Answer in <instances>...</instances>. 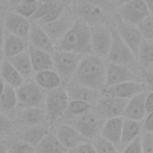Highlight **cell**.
<instances>
[{
    "mask_svg": "<svg viewBox=\"0 0 153 153\" xmlns=\"http://www.w3.org/2000/svg\"><path fill=\"white\" fill-rule=\"evenodd\" d=\"M71 82L103 92L105 88V60L93 54L84 56Z\"/></svg>",
    "mask_w": 153,
    "mask_h": 153,
    "instance_id": "obj_1",
    "label": "cell"
},
{
    "mask_svg": "<svg viewBox=\"0 0 153 153\" xmlns=\"http://www.w3.org/2000/svg\"><path fill=\"white\" fill-rule=\"evenodd\" d=\"M55 49L72 51L82 56L92 54L91 48V27L80 20L74 22L73 26L67 31Z\"/></svg>",
    "mask_w": 153,
    "mask_h": 153,
    "instance_id": "obj_2",
    "label": "cell"
},
{
    "mask_svg": "<svg viewBox=\"0 0 153 153\" xmlns=\"http://www.w3.org/2000/svg\"><path fill=\"white\" fill-rule=\"evenodd\" d=\"M68 102L69 98L65 85L45 92L44 111H45V123L48 127L59 123V121L63 118Z\"/></svg>",
    "mask_w": 153,
    "mask_h": 153,
    "instance_id": "obj_3",
    "label": "cell"
},
{
    "mask_svg": "<svg viewBox=\"0 0 153 153\" xmlns=\"http://www.w3.org/2000/svg\"><path fill=\"white\" fill-rule=\"evenodd\" d=\"M68 7L76 20L82 22L90 27L99 24H109L114 20L112 16L103 12L100 8L87 2L86 0H72Z\"/></svg>",
    "mask_w": 153,
    "mask_h": 153,
    "instance_id": "obj_4",
    "label": "cell"
},
{
    "mask_svg": "<svg viewBox=\"0 0 153 153\" xmlns=\"http://www.w3.org/2000/svg\"><path fill=\"white\" fill-rule=\"evenodd\" d=\"M82 57L84 56L80 54L59 50V49H55L51 53L54 71L59 74L63 85H67L68 82H71Z\"/></svg>",
    "mask_w": 153,
    "mask_h": 153,
    "instance_id": "obj_5",
    "label": "cell"
},
{
    "mask_svg": "<svg viewBox=\"0 0 153 153\" xmlns=\"http://www.w3.org/2000/svg\"><path fill=\"white\" fill-rule=\"evenodd\" d=\"M105 61L127 66V67L134 69L135 72L140 73V68H139L135 55L131 53V50L128 48V45L120 37V35L115 27V24H112V42H111V47H110V50H109V54H108Z\"/></svg>",
    "mask_w": 153,
    "mask_h": 153,
    "instance_id": "obj_6",
    "label": "cell"
},
{
    "mask_svg": "<svg viewBox=\"0 0 153 153\" xmlns=\"http://www.w3.org/2000/svg\"><path fill=\"white\" fill-rule=\"evenodd\" d=\"M67 122L79 134H81L85 139L91 141L94 140L97 136H99L104 120L91 108L88 111L78 115L71 120H67Z\"/></svg>",
    "mask_w": 153,
    "mask_h": 153,
    "instance_id": "obj_7",
    "label": "cell"
},
{
    "mask_svg": "<svg viewBox=\"0 0 153 153\" xmlns=\"http://www.w3.org/2000/svg\"><path fill=\"white\" fill-rule=\"evenodd\" d=\"M17 92V109L23 108H39L44 109L45 104V92L39 87L33 80L24 81L18 88Z\"/></svg>",
    "mask_w": 153,
    "mask_h": 153,
    "instance_id": "obj_8",
    "label": "cell"
},
{
    "mask_svg": "<svg viewBox=\"0 0 153 153\" xmlns=\"http://www.w3.org/2000/svg\"><path fill=\"white\" fill-rule=\"evenodd\" d=\"M112 24H99L91 27V48L92 54L102 59H106L112 42Z\"/></svg>",
    "mask_w": 153,
    "mask_h": 153,
    "instance_id": "obj_9",
    "label": "cell"
},
{
    "mask_svg": "<svg viewBox=\"0 0 153 153\" xmlns=\"http://www.w3.org/2000/svg\"><path fill=\"white\" fill-rule=\"evenodd\" d=\"M74 22H75V18L72 11L69 10V7H66L65 11L56 19H54L50 23L43 24L42 27L48 35V37L50 38V41L53 42V44L56 47L59 42L63 38V36L67 33V31L73 26Z\"/></svg>",
    "mask_w": 153,
    "mask_h": 153,
    "instance_id": "obj_10",
    "label": "cell"
},
{
    "mask_svg": "<svg viewBox=\"0 0 153 153\" xmlns=\"http://www.w3.org/2000/svg\"><path fill=\"white\" fill-rule=\"evenodd\" d=\"M127 81H141L140 73L127 66L105 61V87Z\"/></svg>",
    "mask_w": 153,
    "mask_h": 153,
    "instance_id": "obj_11",
    "label": "cell"
},
{
    "mask_svg": "<svg viewBox=\"0 0 153 153\" xmlns=\"http://www.w3.org/2000/svg\"><path fill=\"white\" fill-rule=\"evenodd\" d=\"M127 99H121L102 93V97L92 105V109L105 121L112 117H120L126 108Z\"/></svg>",
    "mask_w": 153,
    "mask_h": 153,
    "instance_id": "obj_12",
    "label": "cell"
},
{
    "mask_svg": "<svg viewBox=\"0 0 153 153\" xmlns=\"http://www.w3.org/2000/svg\"><path fill=\"white\" fill-rule=\"evenodd\" d=\"M148 14H149V12H148L143 0H131L127 4L118 5L115 17H117L118 19H121L126 23L137 25Z\"/></svg>",
    "mask_w": 153,
    "mask_h": 153,
    "instance_id": "obj_13",
    "label": "cell"
},
{
    "mask_svg": "<svg viewBox=\"0 0 153 153\" xmlns=\"http://www.w3.org/2000/svg\"><path fill=\"white\" fill-rule=\"evenodd\" d=\"M114 24H115V27H116L120 37L122 38V41L128 45V48L131 50V53L136 57L139 48L143 41L142 35H141L140 30L137 29V26L129 24V23H126L115 16H114Z\"/></svg>",
    "mask_w": 153,
    "mask_h": 153,
    "instance_id": "obj_14",
    "label": "cell"
},
{
    "mask_svg": "<svg viewBox=\"0 0 153 153\" xmlns=\"http://www.w3.org/2000/svg\"><path fill=\"white\" fill-rule=\"evenodd\" d=\"M1 22L4 24L6 32L18 36L20 38L27 39L30 26H31V22L27 18L22 17L20 14H18L13 11H6L4 13Z\"/></svg>",
    "mask_w": 153,
    "mask_h": 153,
    "instance_id": "obj_15",
    "label": "cell"
},
{
    "mask_svg": "<svg viewBox=\"0 0 153 153\" xmlns=\"http://www.w3.org/2000/svg\"><path fill=\"white\" fill-rule=\"evenodd\" d=\"M53 133L67 151L88 141L68 123H56Z\"/></svg>",
    "mask_w": 153,
    "mask_h": 153,
    "instance_id": "obj_16",
    "label": "cell"
},
{
    "mask_svg": "<svg viewBox=\"0 0 153 153\" xmlns=\"http://www.w3.org/2000/svg\"><path fill=\"white\" fill-rule=\"evenodd\" d=\"M13 116V121L17 127H31L45 123V111L39 108H23L17 109Z\"/></svg>",
    "mask_w": 153,
    "mask_h": 153,
    "instance_id": "obj_17",
    "label": "cell"
},
{
    "mask_svg": "<svg viewBox=\"0 0 153 153\" xmlns=\"http://www.w3.org/2000/svg\"><path fill=\"white\" fill-rule=\"evenodd\" d=\"M145 91H146V87L141 81H127V82H121V84L108 86L103 90L102 93L128 100L131 97L139 93H142Z\"/></svg>",
    "mask_w": 153,
    "mask_h": 153,
    "instance_id": "obj_18",
    "label": "cell"
},
{
    "mask_svg": "<svg viewBox=\"0 0 153 153\" xmlns=\"http://www.w3.org/2000/svg\"><path fill=\"white\" fill-rule=\"evenodd\" d=\"M27 43L32 48L41 49L50 54L55 50V45L53 44V42L50 41L48 35L43 30L42 25H39L36 22H31V26H30V31L27 36Z\"/></svg>",
    "mask_w": 153,
    "mask_h": 153,
    "instance_id": "obj_19",
    "label": "cell"
},
{
    "mask_svg": "<svg viewBox=\"0 0 153 153\" xmlns=\"http://www.w3.org/2000/svg\"><path fill=\"white\" fill-rule=\"evenodd\" d=\"M146 92L139 93L134 97H131L130 99L127 100L126 108L123 110L122 117L123 118H128V120H134V121H142L146 115V106H145V99H146Z\"/></svg>",
    "mask_w": 153,
    "mask_h": 153,
    "instance_id": "obj_20",
    "label": "cell"
},
{
    "mask_svg": "<svg viewBox=\"0 0 153 153\" xmlns=\"http://www.w3.org/2000/svg\"><path fill=\"white\" fill-rule=\"evenodd\" d=\"M65 86H66L69 100H81V102H86V103H90L91 105H93L102 97L100 91H97V90H93L90 87L80 86V85L72 84V82H69Z\"/></svg>",
    "mask_w": 153,
    "mask_h": 153,
    "instance_id": "obj_21",
    "label": "cell"
},
{
    "mask_svg": "<svg viewBox=\"0 0 153 153\" xmlns=\"http://www.w3.org/2000/svg\"><path fill=\"white\" fill-rule=\"evenodd\" d=\"M122 124H123L122 116L105 120L99 135L103 139L108 140L109 142H111L118 147L120 142H121V135H122Z\"/></svg>",
    "mask_w": 153,
    "mask_h": 153,
    "instance_id": "obj_22",
    "label": "cell"
},
{
    "mask_svg": "<svg viewBox=\"0 0 153 153\" xmlns=\"http://www.w3.org/2000/svg\"><path fill=\"white\" fill-rule=\"evenodd\" d=\"M27 48H29L27 39L5 32V39H4V47H2V54L5 59H10L17 54H20L27 50Z\"/></svg>",
    "mask_w": 153,
    "mask_h": 153,
    "instance_id": "obj_23",
    "label": "cell"
},
{
    "mask_svg": "<svg viewBox=\"0 0 153 153\" xmlns=\"http://www.w3.org/2000/svg\"><path fill=\"white\" fill-rule=\"evenodd\" d=\"M7 60L17 69V72L20 74V76L23 78L24 81H27V80L32 79L35 72H33L32 63H31V60H30L27 50H25V51H23L20 54H17V55L7 59Z\"/></svg>",
    "mask_w": 153,
    "mask_h": 153,
    "instance_id": "obj_24",
    "label": "cell"
},
{
    "mask_svg": "<svg viewBox=\"0 0 153 153\" xmlns=\"http://www.w3.org/2000/svg\"><path fill=\"white\" fill-rule=\"evenodd\" d=\"M39 87H42L44 91H50L54 88H57L63 85L61 78L54 69H47L36 72L32 76V79Z\"/></svg>",
    "mask_w": 153,
    "mask_h": 153,
    "instance_id": "obj_25",
    "label": "cell"
},
{
    "mask_svg": "<svg viewBox=\"0 0 153 153\" xmlns=\"http://www.w3.org/2000/svg\"><path fill=\"white\" fill-rule=\"evenodd\" d=\"M48 126L47 124H37L31 127H20V130L18 131L17 139H20L29 145L36 147L38 142L44 137V135L48 133Z\"/></svg>",
    "mask_w": 153,
    "mask_h": 153,
    "instance_id": "obj_26",
    "label": "cell"
},
{
    "mask_svg": "<svg viewBox=\"0 0 153 153\" xmlns=\"http://www.w3.org/2000/svg\"><path fill=\"white\" fill-rule=\"evenodd\" d=\"M27 53L32 63L33 72H41V71H47V69H54L53 67V59L51 54L41 49H36L29 45Z\"/></svg>",
    "mask_w": 153,
    "mask_h": 153,
    "instance_id": "obj_27",
    "label": "cell"
},
{
    "mask_svg": "<svg viewBox=\"0 0 153 153\" xmlns=\"http://www.w3.org/2000/svg\"><path fill=\"white\" fill-rule=\"evenodd\" d=\"M141 131H142V123L140 121L123 118L121 142H120V146L118 147L124 148L128 143H130L136 137H139L141 135Z\"/></svg>",
    "mask_w": 153,
    "mask_h": 153,
    "instance_id": "obj_28",
    "label": "cell"
},
{
    "mask_svg": "<svg viewBox=\"0 0 153 153\" xmlns=\"http://www.w3.org/2000/svg\"><path fill=\"white\" fill-rule=\"evenodd\" d=\"M68 151L62 146L53 131H48L44 137L35 147V153H67Z\"/></svg>",
    "mask_w": 153,
    "mask_h": 153,
    "instance_id": "obj_29",
    "label": "cell"
},
{
    "mask_svg": "<svg viewBox=\"0 0 153 153\" xmlns=\"http://www.w3.org/2000/svg\"><path fill=\"white\" fill-rule=\"evenodd\" d=\"M0 76L4 80V82L8 86H12L14 88H18L23 82V78L17 72V69L10 63L7 59H4L0 62Z\"/></svg>",
    "mask_w": 153,
    "mask_h": 153,
    "instance_id": "obj_30",
    "label": "cell"
},
{
    "mask_svg": "<svg viewBox=\"0 0 153 153\" xmlns=\"http://www.w3.org/2000/svg\"><path fill=\"white\" fill-rule=\"evenodd\" d=\"M17 92L16 88L5 84L4 92L0 97V112L5 115L13 114L17 110Z\"/></svg>",
    "mask_w": 153,
    "mask_h": 153,
    "instance_id": "obj_31",
    "label": "cell"
},
{
    "mask_svg": "<svg viewBox=\"0 0 153 153\" xmlns=\"http://www.w3.org/2000/svg\"><path fill=\"white\" fill-rule=\"evenodd\" d=\"M136 61L140 69H148L153 65V41H142L136 54Z\"/></svg>",
    "mask_w": 153,
    "mask_h": 153,
    "instance_id": "obj_32",
    "label": "cell"
},
{
    "mask_svg": "<svg viewBox=\"0 0 153 153\" xmlns=\"http://www.w3.org/2000/svg\"><path fill=\"white\" fill-rule=\"evenodd\" d=\"M92 108V105L90 103H86V102H81V100H69L68 102V105H67V109H66V112H65V116L62 120H71L78 115H81L86 111H88L90 109Z\"/></svg>",
    "mask_w": 153,
    "mask_h": 153,
    "instance_id": "obj_33",
    "label": "cell"
},
{
    "mask_svg": "<svg viewBox=\"0 0 153 153\" xmlns=\"http://www.w3.org/2000/svg\"><path fill=\"white\" fill-rule=\"evenodd\" d=\"M17 129L18 127L16 126L14 121L8 115L0 112V139L12 136L17 133Z\"/></svg>",
    "mask_w": 153,
    "mask_h": 153,
    "instance_id": "obj_34",
    "label": "cell"
},
{
    "mask_svg": "<svg viewBox=\"0 0 153 153\" xmlns=\"http://www.w3.org/2000/svg\"><path fill=\"white\" fill-rule=\"evenodd\" d=\"M8 153H35V147L16 137L8 141Z\"/></svg>",
    "mask_w": 153,
    "mask_h": 153,
    "instance_id": "obj_35",
    "label": "cell"
},
{
    "mask_svg": "<svg viewBox=\"0 0 153 153\" xmlns=\"http://www.w3.org/2000/svg\"><path fill=\"white\" fill-rule=\"evenodd\" d=\"M92 145H93V147H94L97 153H120L117 146H115L114 143H111L108 140L103 139L100 135L97 136L93 140Z\"/></svg>",
    "mask_w": 153,
    "mask_h": 153,
    "instance_id": "obj_36",
    "label": "cell"
},
{
    "mask_svg": "<svg viewBox=\"0 0 153 153\" xmlns=\"http://www.w3.org/2000/svg\"><path fill=\"white\" fill-rule=\"evenodd\" d=\"M136 26L140 30L143 39L153 41V14H148Z\"/></svg>",
    "mask_w": 153,
    "mask_h": 153,
    "instance_id": "obj_37",
    "label": "cell"
},
{
    "mask_svg": "<svg viewBox=\"0 0 153 153\" xmlns=\"http://www.w3.org/2000/svg\"><path fill=\"white\" fill-rule=\"evenodd\" d=\"M38 5H39L38 1H35V2H25V1H23L18 6H16L14 8L10 10V11H13V12L20 14L22 17H25V18L30 19L33 16V13L36 12Z\"/></svg>",
    "mask_w": 153,
    "mask_h": 153,
    "instance_id": "obj_38",
    "label": "cell"
},
{
    "mask_svg": "<svg viewBox=\"0 0 153 153\" xmlns=\"http://www.w3.org/2000/svg\"><path fill=\"white\" fill-rule=\"evenodd\" d=\"M86 1L94 5L96 7L100 8L103 12H105V13L112 16V17L115 16L116 10L118 7L116 0H86Z\"/></svg>",
    "mask_w": 153,
    "mask_h": 153,
    "instance_id": "obj_39",
    "label": "cell"
},
{
    "mask_svg": "<svg viewBox=\"0 0 153 153\" xmlns=\"http://www.w3.org/2000/svg\"><path fill=\"white\" fill-rule=\"evenodd\" d=\"M67 7H68V6H67ZM65 8H66V6H63V5H61V4H57L51 11H49L44 17H42V18H41L38 22H36V23H38L39 25L50 23V22H53L54 19H56V18L65 11Z\"/></svg>",
    "mask_w": 153,
    "mask_h": 153,
    "instance_id": "obj_40",
    "label": "cell"
},
{
    "mask_svg": "<svg viewBox=\"0 0 153 153\" xmlns=\"http://www.w3.org/2000/svg\"><path fill=\"white\" fill-rule=\"evenodd\" d=\"M141 148L142 153H153V131L141 133Z\"/></svg>",
    "mask_w": 153,
    "mask_h": 153,
    "instance_id": "obj_41",
    "label": "cell"
},
{
    "mask_svg": "<svg viewBox=\"0 0 153 153\" xmlns=\"http://www.w3.org/2000/svg\"><path fill=\"white\" fill-rule=\"evenodd\" d=\"M57 5V2H54V4H41L39 2V5H38V7H37V10H36V12L33 13V16L29 19L30 22H38L42 17H44L49 11H51L55 6Z\"/></svg>",
    "mask_w": 153,
    "mask_h": 153,
    "instance_id": "obj_42",
    "label": "cell"
},
{
    "mask_svg": "<svg viewBox=\"0 0 153 153\" xmlns=\"http://www.w3.org/2000/svg\"><path fill=\"white\" fill-rule=\"evenodd\" d=\"M141 82L145 85L146 91L153 92V71L152 69H140Z\"/></svg>",
    "mask_w": 153,
    "mask_h": 153,
    "instance_id": "obj_43",
    "label": "cell"
},
{
    "mask_svg": "<svg viewBox=\"0 0 153 153\" xmlns=\"http://www.w3.org/2000/svg\"><path fill=\"white\" fill-rule=\"evenodd\" d=\"M68 153H97V152H96L93 145H92L90 141H87V142L80 143V145H78L76 147L69 149Z\"/></svg>",
    "mask_w": 153,
    "mask_h": 153,
    "instance_id": "obj_44",
    "label": "cell"
},
{
    "mask_svg": "<svg viewBox=\"0 0 153 153\" xmlns=\"http://www.w3.org/2000/svg\"><path fill=\"white\" fill-rule=\"evenodd\" d=\"M141 136V135H140ZM136 137L134 141H131L130 143H128L124 148L122 153H142V148H141V139Z\"/></svg>",
    "mask_w": 153,
    "mask_h": 153,
    "instance_id": "obj_45",
    "label": "cell"
},
{
    "mask_svg": "<svg viewBox=\"0 0 153 153\" xmlns=\"http://www.w3.org/2000/svg\"><path fill=\"white\" fill-rule=\"evenodd\" d=\"M142 130L143 131H153V111L147 112L146 117L143 118Z\"/></svg>",
    "mask_w": 153,
    "mask_h": 153,
    "instance_id": "obj_46",
    "label": "cell"
},
{
    "mask_svg": "<svg viewBox=\"0 0 153 153\" xmlns=\"http://www.w3.org/2000/svg\"><path fill=\"white\" fill-rule=\"evenodd\" d=\"M145 106L146 111L151 112L153 111V92H146V99H145Z\"/></svg>",
    "mask_w": 153,
    "mask_h": 153,
    "instance_id": "obj_47",
    "label": "cell"
},
{
    "mask_svg": "<svg viewBox=\"0 0 153 153\" xmlns=\"http://www.w3.org/2000/svg\"><path fill=\"white\" fill-rule=\"evenodd\" d=\"M5 27H4V24L0 20V62L5 59L4 57V54H2V47H4V39H5Z\"/></svg>",
    "mask_w": 153,
    "mask_h": 153,
    "instance_id": "obj_48",
    "label": "cell"
},
{
    "mask_svg": "<svg viewBox=\"0 0 153 153\" xmlns=\"http://www.w3.org/2000/svg\"><path fill=\"white\" fill-rule=\"evenodd\" d=\"M20 2H23V0H5V4H6V7L8 8L7 11L14 8L16 6H18Z\"/></svg>",
    "mask_w": 153,
    "mask_h": 153,
    "instance_id": "obj_49",
    "label": "cell"
},
{
    "mask_svg": "<svg viewBox=\"0 0 153 153\" xmlns=\"http://www.w3.org/2000/svg\"><path fill=\"white\" fill-rule=\"evenodd\" d=\"M0 153H8V141L0 139Z\"/></svg>",
    "mask_w": 153,
    "mask_h": 153,
    "instance_id": "obj_50",
    "label": "cell"
},
{
    "mask_svg": "<svg viewBox=\"0 0 153 153\" xmlns=\"http://www.w3.org/2000/svg\"><path fill=\"white\" fill-rule=\"evenodd\" d=\"M143 2L146 5L149 14H153V0H143Z\"/></svg>",
    "mask_w": 153,
    "mask_h": 153,
    "instance_id": "obj_51",
    "label": "cell"
},
{
    "mask_svg": "<svg viewBox=\"0 0 153 153\" xmlns=\"http://www.w3.org/2000/svg\"><path fill=\"white\" fill-rule=\"evenodd\" d=\"M71 1L72 0H57V2L59 4H61V5H63V6H69V4H71Z\"/></svg>",
    "mask_w": 153,
    "mask_h": 153,
    "instance_id": "obj_52",
    "label": "cell"
},
{
    "mask_svg": "<svg viewBox=\"0 0 153 153\" xmlns=\"http://www.w3.org/2000/svg\"><path fill=\"white\" fill-rule=\"evenodd\" d=\"M4 88H5V82H4V80H2L1 76H0V97H1V94H2V92H4Z\"/></svg>",
    "mask_w": 153,
    "mask_h": 153,
    "instance_id": "obj_53",
    "label": "cell"
},
{
    "mask_svg": "<svg viewBox=\"0 0 153 153\" xmlns=\"http://www.w3.org/2000/svg\"><path fill=\"white\" fill-rule=\"evenodd\" d=\"M38 2H41V4H54V2H57V0H38Z\"/></svg>",
    "mask_w": 153,
    "mask_h": 153,
    "instance_id": "obj_54",
    "label": "cell"
},
{
    "mask_svg": "<svg viewBox=\"0 0 153 153\" xmlns=\"http://www.w3.org/2000/svg\"><path fill=\"white\" fill-rule=\"evenodd\" d=\"M129 1H131V0H116L117 5H123V4H127V2H129Z\"/></svg>",
    "mask_w": 153,
    "mask_h": 153,
    "instance_id": "obj_55",
    "label": "cell"
},
{
    "mask_svg": "<svg viewBox=\"0 0 153 153\" xmlns=\"http://www.w3.org/2000/svg\"><path fill=\"white\" fill-rule=\"evenodd\" d=\"M4 13H5V12H4V11L0 8V20H1V19H2V17H4Z\"/></svg>",
    "mask_w": 153,
    "mask_h": 153,
    "instance_id": "obj_56",
    "label": "cell"
},
{
    "mask_svg": "<svg viewBox=\"0 0 153 153\" xmlns=\"http://www.w3.org/2000/svg\"><path fill=\"white\" fill-rule=\"evenodd\" d=\"M25 2H35V1H38V0H23Z\"/></svg>",
    "mask_w": 153,
    "mask_h": 153,
    "instance_id": "obj_57",
    "label": "cell"
},
{
    "mask_svg": "<svg viewBox=\"0 0 153 153\" xmlns=\"http://www.w3.org/2000/svg\"><path fill=\"white\" fill-rule=\"evenodd\" d=\"M2 4L5 5V0H0V8H1V5H2Z\"/></svg>",
    "mask_w": 153,
    "mask_h": 153,
    "instance_id": "obj_58",
    "label": "cell"
},
{
    "mask_svg": "<svg viewBox=\"0 0 153 153\" xmlns=\"http://www.w3.org/2000/svg\"><path fill=\"white\" fill-rule=\"evenodd\" d=\"M149 69H152V71H153V65H152V66L149 67Z\"/></svg>",
    "mask_w": 153,
    "mask_h": 153,
    "instance_id": "obj_59",
    "label": "cell"
},
{
    "mask_svg": "<svg viewBox=\"0 0 153 153\" xmlns=\"http://www.w3.org/2000/svg\"><path fill=\"white\" fill-rule=\"evenodd\" d=\"M67 153H68V152H67Z\"/></svg>",
    "mask_w": 153,
    "mask_h": 153,
    "instance_id": "obj_60",
    "label": "cell"
}]
</instances>
